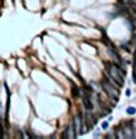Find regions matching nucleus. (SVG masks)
<instances>
[{
  "label": "nucleus",
  "mask_w": 136,
  "mask_h": 139,
  "mask_svg": "<svg viewBox=\"0 0 136 139\" xmlns=\"http://www.w3.org/2000/svg\"><path fill=\"white\" fill-rule=\"evenodd\" d=\"M64 136L68 138V139H74V138H77V132H75L74 125H68V126H67V129H65V132H64Z\"/></svg>",
  "instance_id": "obj_4"
},
{
  "label": "nucleus",
  "mask_w": 136,
  "mask_h": 139,
  "mask_svg": "<svg viewBox=\"0 0 136 139\" xmlns=\"http://www.w3.org/2000/svg\"><path fill=\"white\" fill-rule=\"evenodd\" d=\"M0 119H3V106L0 104Z\"/></svg>",
  "instance_id": "obj_7"
},
{
  "label": "nucleus",
  "mask_w": 136,
  "mask_h": 139,
  "mask_svg": "<svg viewBox=\"0 0 136 139\" xmlns=\"http://www.w3.org/2000/svg\"><path fill=\"white\" fill-rule=\"evenodd\" d=\"M2 129H3V128H2V126H0V136H2Z\"/></svg>",
  "instance_id": "obj_8"
},
{
  "label": "nucleus",
  "mask_w": 136,
  "mask_h": 139,
  "mask_svg": "<svg viewBox=\"0 0 136 139\" xmlns=\"http://www.w3.org/2000/svg\"><path fill=\"white\" fill-rule=\"evenodd\" d=\"M126 113H127V114H135V113H136V109H135V107H127V109H126Z\"/></svg>",
  "instance_id": "obj_5"
},
{
  "label": "nucleus",
  "mask_w": 136,
  "mask_h": 139,
  "mask_svg": "<svg viewBox=\"0 0 136 139\" xmlns=\"http://www.w3.org/2000/svg\"><path fill=\"white\" fill-rule=\"evenodd\" d=\"M101 87H103V90L107 93L109 97H111L113 100H117V97H119V90L114 87V83H113L111 80H109V78L106 77V80L101 83Z\"/></svg>",
  "instance_id": "obj_2"
},
{
  "label": "nucleus",
  "mask_w": 136,
  "mask_h": 139,
  "mask_svg": "<svg viewBox=\"0 0 136 139\" xmlns=\"http://www.w3.org/2000/svg\"><path fill=\"white\" fill-rule=\"evenodd\" d=\"M106 77L113 83H116L117 87H122L125 83V70L119 64L106 62Z\"/></svg>",
  "instance_id": "obj_1"
},
{
  "label": "nucleus",
  "mask_w": 136,
  "mask_h": 139,
  "mask_svg": "<svg viewBox=\"0 0 136 139\" xmlns=\"http://www.w3.org/2000/svg\"><path fill=\"white\" fill-rule=\"evenodd\" d=\"M74 128H75L77 136H78V135H81V133H84V132L81 130V128H83V119H81V116H80V114L74 116Z\"/></svg>",
  "instance_id": "obj_3"
},
{
  "label": "nucleus",
  "mask_w": 136,
  "mask_h": 139,
  "mask_svg": "<svg viewBox=\"0 0 136 139\" xmlns=\"http://www.w3.org/2000/svg\"><path fill=\"white\" fill-rule=\"evenodd\" d=\"M107 128H109V120H107V122H103V123H101V129H103V130H106Z\"/></svg>",
  "instance_id": "obj_6"
}]
</instances>
